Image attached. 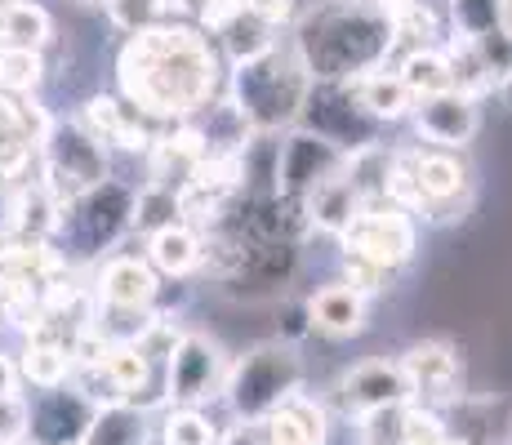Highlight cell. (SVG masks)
I'll return each instance as SVG.
<instances>
[{"label": "cell", "instance_id": "cell-4", "mask_svg": "<svg viewBox=\"0 0 512 445\" xmlns=\"http://www.w3.org/2000/svg\"><path fill=\"white\" fill-rule=\"evenodd\" d=\"M303 388V361L290 352V343H254L236 356L223 383V401L236 419H268Z\"/></svg>", "mask_w": 512, "mask_h": 445}, {"label": "cell", "instance_id": "cell-37", "mask_svg": "<svg viewBox=\"0 0 512 445\" xmlns=\"http://www.w3.org/2000/svg\"><path fill=\"white\" fill-rule=\"evenodd\" d=\"M14 5H18V0H0V18H5L9 9H14Z\"/></svg>", "mask_w": 512, "mask_h": 445}, {"label": "cell", "instance_id": "cell-16", "mask_svg": "<svg viewBox=\"0 0 512 445\" xmlns=\"http://www.w3.org/2000/svg\"><path fill=\"white\" fill-rule=\"evenodd\" d=\"M343 85H348L352 103H357L374 125L379 121H401V116L415 112V94H410L406 81H401L397 72L374 67V72H361V76H352V81H343Z\"/></svg>", "mask_w": 512, "mask_h": 445}, {"label": "cell", "instance_id": "cell-32", "mask_svg": "<svg viewBox=\"0 0 512 445\" xmlns=\"http://www.w3.org/2000/svg\"><path fill=\"white\" fill-rule=\"evenodd\" d=\"M219 445H268L263 419H236L228 432H219Z\"/></svg>", "mask_w": 512, "mask_h": 445}, {"label": "cell", "instance_id": "cell-12", "mask_svg": "<svg viewBox=\"0 0 512 445\" xmlns=\"http://www.w3.org/2000/svg\"><path fill=\"white\" fill-rule=\"evenodd\" d=\"M94 423V405L76 388H41L27 401V441L32 445H81Z\"/></svg>", "mask_w": 512, "mask_h": 445}, {"label": "cell", "instance_id": "cell-14", "mask_svg": "<svg viewBox=\"0 0 512 445\" xmlns=\"http://www.w3.org/2000/svg\"><path fill=\"white\" fill-rule=\"evenodd\" d=\"M410 116H415V134L423 143L441 147V152H459V147H468L481 130L477 98L459 94V89L437 94V98H423V103H415Z\"/></svg>", "mask_w": 512, "mask_h": 445}, {"label": "cell", "instance_id": "cell-9", "mask_svg": "<svg viewBox=\"0 0 512 445\" xmlns=\"http://www.w3.org/2000/svg\"><path fill=\"white\" fill-rule=\"evenodd\" d=\"M343 165H348V152H339V147L317 138L312 130H294L285 143H277V196L308 201Z\"/></svg>", "mask_w": 512, "mask_h": 445}, {"label": "cell", "instance_id": "cell-33", "mask_svg": "<svg viewBox=\"0 0 512 445\" xmlns=\"http://www.w3.org/2000/svg\"><path fill=\"white\" fill-rule=\"evenodd\" d=\"M254 18H263L268 27H285L294 18V0H245Z\"/></svg>", "mask_w": 512, "mask_h": 445}, {"label": "cell", "instance_id": "cell-7", "mask_svg": "<svg viewBox=\"0 0 512 445\" xmlns=\"http://www.w3.org/2000/svg\"><path fill=\"white\" fill-rule=\"evenodd\" d=\"M299 121H303V130L326 138V143H334L339 152L374 147V121L352 103V94H348L343 81H312L308 98H303Z\"/></svg>", "mask_w": 512, "mask_h": 445}, {"label": "cell", "instance_id": "cell-6", "mask_svg": "<svg viewBox=\"0 0 512 445\" xmlns=\"http://www.w3.org/2000/svg\"><path fill=\"white\" fill-rule=\"evenodd\" d=\"M228 356L210 339V334L192 330L179 334L165 365V392L174 405H205L210 397H223V383H228Z\"/></svg>", "mask_w": 512, "mask_h": 445}, {"label": "cell", "instance_id": "cell-26", "mask_svg": "<svg viewBox=\"0 0 512 445\" xmlns=\"http://www.w3.org/2000/svg\"><path fill=\"white\" fill-rule=\"evenodd\" d=\"M161 445H219V428L201 414V405H174L161 423Z\"/></svg>", "mask_w": 512, "mask_h": 445}, {"label": "cell", "instance_id": "cell-29", "mask_svg": "<svg viewBox=\"0 0 512 445\" xmlns=\"http://www.w3.org/2000/svg\"><path fill=\"white\" fill-rule=\"evenodd\" d=\"M388 281H392L388 267L361 259V254H352V250L343 254V285H352L361 299H370V294H383V290H388Z\"/></svg>", "mask_w": 512, "mask_h": 445}, {"label": "cell", "instance_id": "cell-1", "mask_svg": "<svg viewBox=\"0 0 512 445\" xmlns=\"http://www.w3.org/2000/svg\"><path fill=\"white\" fill-rule=\"evenodd\" d=\"M116 81L134 112L192 116L219 85V58L196 27H147L130 36L116 58Z\"/></svg>", "mask_w": 512, "mask_h": 445}, {"label": "cell", "instance_id": "cell-2", "mask_svg": "<svg viewBox=\"0 0 512 445\" xmlns=\"http://www.w3.org/2000/svg\"><path fill=\"white\" fill-rule=\"evenodd\" d=\"M392 18L366 0H339L326 5L299 27L294 54L303 58L312 81H352L361 72H374L392 54Z\"/></svg>", "mask_w": 512, "mask_h": 445}, {"label": "cell", "instance_id": "cell-10", "mask_svg": "<svg viewBox=\"0 0 512 445\" xmlns=\"http://www.w3.org/2000/svg\"><path fill=\"white\" fill-rule=\"evenodd\" d=\"M45 165L58 187L81 196L107 178V143H98L81 121L54 125V130L45 134Z\"/></svg>", "mask_w": 512, "mask_h": 445}, {"label": "cell", "instance_id": "cell-19", "mask_svg": "<svg viewBox=\"0 0 512 445\" xmlns=\"http://www.w3.org/2000/svg\"><path fill=\"white\" fill-rule=\"evenodd\" d=\"M147 441H152L147 419H143L139 405H130V401H116V405L94 410V423L81 437V445H147Z\"/></svg>", "mask_w": 512, "mask_h": 445}, {"label": "cell", "instance_id": "cell-30", "mask_svg": "<svg viewBox=\"0 0 512 445\" xmlns=\"http://www.w3.org/2000/svg\"><path fill=\"white\" fill-rule=\"evenodd\" d=\"M263 428H268V445H317V441L308 437V428H303V423L294 419L285 405L263 419Z\"/></svg>", "mask_w": 512, "mask_h": 445}, {"label": "cell", "instance_id": "cell-3", "mask_svg": "<svg viewBox=\"0 0 512 445\" xmlns=\"http://www.w3.org/2000/svg\"><path fill=\"white\" fill-rule=\"evenodd\" d=\"M308 89H312V76H308V67H303V58L272 49V54L236 67L232 107L254 130H281V125L299 121Z\"/></svg>", "mask_w": 512, "mask_h": 445}, {"label": "cell", "instance_id": "cell-27", "mask_svg": "<svg viewBox=\"0 0 512 445\" xmlns=\"http://www.w3.org/2000/svg\"><path fill=\"white\" fill-rule=\"evenodd\" d=\"M450 18L464 41H481L499 27V0H450Z\"/></svg>", "mask_w": 512, "mask_h": 445}, {"label": "cell", "instance_id": "cell-22", "mask_svg": "<svg viewBox=\"0 0 512 445\" xmlns=\"http://www.w3.org/2000/svg\"><path fill=\"white\" fill-rule=\"evenodd\" d=\"M76 370V356L67 343H54V339H32L18 361V379H27L32 388H63Z\"/></svg>", "mask_w": 512, "mask_h": 445}, {"label": "cell", "instance_id": "cell-23", "mask_svg": "<svg viewBox=\"0 0 512 445\" xmlns=\"http://www.w3.org/2000/svg\"><path fill=\"white\" fill-rule=\"evenodd\" d=\"M272 32H277V27H268L263 18H254L250 9H241L236 18H228V23L219 27V41H223V54H228V63L232 67H245V63H254V58L272 54V49H277Z\"/></svg>", "mask_w": 512, "mask_h": 445}, {"label": "cell", "instance_id": "cell-13", "mask_svg": "<svg viewBox=\"0 0 512 445\" xmlns=\"http://www.w3.org/2000/svg\"><path fill=\"white\" fill-rule=\"evenodd\" d=\"M130 223H134V192L125 183H112V178L81 192L72 205V227L81 236V245H90V250L112 245Z\"/></svg>", "mask_w": 512, "mask_h": 445}, {"label": "cell", "instance_id": "cell-18", "mask_svg": "<svg viewBox=\"0 0 512 445\" xmlns=\"http://www.w3.org/2000/svg\"><path fill=\"white\" fill-rule=\"evenodd\" d=\"M147 259H152V267L165 276H187L201 267L205 250H201V236H196L187 223H170V227L147 236Z\"/></svg>", "mask_w": 512, "mask_h": 445}, {"label": "cell", "instance_id": "cell-15", "mask_svg": "<svg viewBox=\"0 0 512 445\" xmlns=\"http://www.w3.org/2000/svg\"><path fill=\"white\" fill-rule=\"evenodd\" d=\"M156 294H161V285H156L152 263L130 259V254L112 259L98 272V299L112 312H147L156 303Z\"/></svg>", "mask_w": 512, "mask_h": 445}, {"label": "cell", "instance_id": "cell-36", "mask_svg": "<svg viewBox=\"0 0 512 445\" xmlns=\"http://www.w3.org/2000/svg\"><path fill=\"white\" fill-rule=\"evenodd\" d=\"M366 5H374V9H383V14H392L397 5H406V0H366Z\"/></svg>", "mask_w": 512, "mask_h": 445}, {"label": "cell", "instance_id": "cell-24", "mask_svg": "<svg viewBox=\"0 0 512 445\" xmlns=\"http://www.w3.org/2000/svg\"><path fill=\"white\" fill-rule=\"evenodd\" d=\"M0 32H5V45L41 49V45H49V36H54V18H49V9L32 5V0H18V5L0 18Z\"/></svg>", "mask_w": 512, "mask_h": 445}, {"label": "cell", "instance_id": "cell-21", "mask_svg": "<svg viewBox=\"0 0 512 445\" xmlns=\"http://www.w3.org/2000/svg\"><path fill=\"white\" fill-rule=\"evenodd\" d=\"M397 76L406 81L410 94H415V103H423V98H437V94H450V89H455V67H450V54H441V49H432V45L410 49Z\"/></svg>", "mask_w": 512, "mask_h": 445}, {"label": "cell", "instance_id": "cell-5", "mask_svg": "<svg viewBox=\"0 0 512 445\" xmlns=\"http://www.w3.org/2000/svg\"><path fill=\"white\" fill-rule=\"evenodd\" d=\"M343 250L361 254V259L388 267V272H397V267H406L415 259V245H419V232H415V219H410V210H401V205H392L388 196H370V201H361V210L352 214V223L339 232Z\"/></svg>", "mask_w": 512, "mask_h": 445}, {"label": "cell", "instance_id": "cell-11", "mask_svg": "<svg viewBox=\"0 0 512 445\" xmlns=\"http://www.w3.org/2000/svg\"><path fill=\"white\" fill-rule=\"evenodd\" d=\"M339 392V405L348 419H366L374 410H392V405L410 401V379L401 370V361H388V356H370V361H357L352 370L339 374L334 383Z\"/></svg>", "mask_w": 512, "mask_h": 445}, {"label": "cell", "instance_id": "cell-35", "mask_svg": "<svg viewBox=\"0 0 512 445\" xmlns=\"http://www.w3.org/2000/svg\"><path fill=\"white\" fill-rule=\"evenodd\" d=\"M499 32L512 36V0H499Z\"/></svg>", "mask_w": 512, "mask_h": 445}, {"label": "cell", "instance_id": "cell-34", "mask_svg": "<svg viewBox=\"0 0 512 445\" xmlns=\"http://www.w3.org/2000/svg\"><path fill=\"white\" fill-rule=\"evenodd\" d=\"M18 392V361L0 356V397H14Z\"/></svg>", "mask_w": 512, "mask_h": 445}, {"label": "cell", "instance_id": "cell-17", "mask_svg": "<svg viewBox=\"0 0 512 445\" xmlns=\"http://www.w3.org/2000/svg\"><path fill=\"white\" fill-rule=\"evenodd\" d=\"M308 321L312 330L330 334V339H352V334L366 330V299L352 285L330 281L308 299Z\"/></svg>", "mask_w": 512, "mask_h": 445}, {"label": "cell", "instance_id": "cell-31", "mask_svg": "<svg viewBox=\"0 0 512 445\" xmlns=\"http://www.w3.org/2000/svg\"><path fill=\"white\" fill-rule=\"evenodd\" d=\"M27 441V397H0V445Z\"/></svg>", "mask_w": 512, "mask_h": 445}, {"label": "cell", "instance_id": "cell-25", "mask_svg": "<svg viewBox=\"0 0 512 445\" xmlns=\"http://www.w3.org/2000/svg\"><path fill=\"white\" fill-rule=\"evenodd\" d=\"M45 81V58L41 49H18V45H0V85L9 94H32Z\"/></svg>", "mask_w": 512, "mask_h": 445}, {"label": "cell", "instance_id": "cell-20", "mask_svg": "<svg viewBox=\"0 0 512 445\" xmlns=\"http://www.w3.org/2000/svg\"><path fill=\"white\" fill-rule=\"evenodd\" d=\"M415 183L423 205H441L468 187V170L455 152H415Z\"/></svg>", "mask_w": 512, "mask_h": 445}, {"label": "cell", "instance_id": "cell-8", "mask_svg": "<svg viewBox=\"0 0 512 445\" xmlns=\"http://www.w3.org/2000/svg\"><path fill=\"white\" fill-rule=\"evenodd\" d=\"M401 370L410 379V401L428 405V410L464 401V356H459L455 343L423 339L415 348H406Z\"/></svg>", "mask_w": 512, "mask_h": 445}, {"label": "cell", "instance_id": "cell-28", "mask_svg": "<svg viewBox=\"0 0 512 445\" xmlns=\"http://www.w3.org/2000/svg\"><path fill=\"white\" fill-rule=\"evenodd\" d=\"M165 5H170V0H107V18H112L125 36H139L147 27L161 23Z\"/></svg>", "mask_w": 512, "mask_h": 445}]
</instances>
